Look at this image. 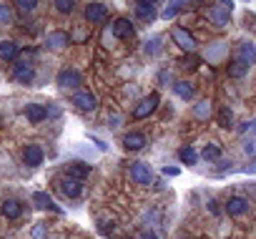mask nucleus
<instances>
[{"label":"nucleus","mask_w":256,"mask_h":239,"mask_svg":"<svg viewBox=\"0 0 256 239\" xmlns=\"http://www.w3.org/2000/svg\"><path fill=\"white\" fill-rule=\"evenodd\" d=\"M161 41H164V38H161V36H156L151 43H146V51H148V53H156V51L161 48Z\"/></svg>","instance_id":"obj_33"},{"label":"nucleus","mask_w":256,"mask_h":239,"mask_svg":"<svg viewBox=\"0 0 256 239\" xmlns=\"http://www.w3.org/2000/svg\"><path fill=\"white\" fill-rule=\"evenodd\" d=\"M174 91H176L181 98H191V96H194V83H191V81H178V83L174 86Z\"/></svg>","instance_id":"obj_24"},{"label":"nucleus","mask_w":256,"mask_h":239,"mask_svg":"<svg viewBox=\"0 0 256 239\" xmlns=\"http://www.w3.org/2000/svg\"><path fill=\"white\" fill-rule=\"evenodd\" d=\"M246 174H256V164H248L246 166Z\"/></svg>","instance_id":"obj_40"},{"label":"nucleus","mask_w":256,"mask_h":239,"mask_svg":"<svg viewBox=\"0 0 256 239\" xmlns=\"http://www.w3.org/2000/svg\"><path fill=\"white\" fill-rule=\"evenodd\" d=\"M218 6H224L226 11H234V0H216Z\"/></svg>","instance_id":"obj_38"},{"label":"nucleus","mask_w":256,"mask_h":239,"mask_svg":"<svg viewBox=\"0 0 256 239\" xmlns=\"http://www.w3.org/2000/svg\"><path fill=\"white\" fill-rule=\"evenodd\" d=\"M23 113H26V118H28L30 124H40V121H46V118H48V111L43 106H38V103H28Z\"/></svg>","instance_id":"obj_13"},{"label":"nucleus","mask_w":256,"mask_h":239,"mask_svg":"<svg viewBox=\"0 0 256 239\" xmlns=\"http://www.w3.org/2000/svg\"><path fill=\"white\" fill-rule=\"evenodd\" d=\"M248 211V199H244V196H231L228 201H226V214L228 216H241V214H246Z\"/></svg>","instance_id":"obj_11"},{"label":"nucleus","mask_w":256,"mask_h":239,"mask_svg":"<svg viewBox=\"0 0 256 239\" xmlns=\"http://www.w3.org/2000/svg\"><path fill=\"white\" fill-rule=\"evenodd\" d=\"M208 113H211V103H208V98L198 101V103H196V108H194V116L204 121V118H208Z\"/></svg>","instance_id":"obj_25"},{"label":"nucleus","mask_w":256,"mask_h":239,"mask_svg":"<svg viewBox=\"0 0 256 239\" xmlns=\"http://www.w3.org/2000/svg\"><path fill=\"white\" fill-rule=\"evenodd\" d=\"M33 199H36V206H38V209L60 214V206H56V204H53V199H50V196H48L46 191H36V194H33Z\"/></svg>","instance_id":"obj_20"},{"label":"nucleus","mask_w":256,"mask_h":239,"mask_svg":"<svg viewBox=\"0 0 256 239\" xmlns=\"http://www.w3.org/2000/svg\"><path fill=\"white\" fill-rule=\"evenodd\" d=\"M234 61H241L244 66H254L256 63V46L248 43V41H241L236 46V58Z\"/></svg>","instance_id":"obj_4"},{"label":"nucleus","mask_w":256,"mask_h":239,"mask_svg":"<svg viewBox=\"0 0 256 239\" xmlns=\"http://www.w3.org/2000/svg\"><path fill=\"white\" fill-rule=\"evenodd\" d=\"M70 38H73V41H78V43H83L88 36H86V31H83V28H76V31L70 33Z\"/></svg>","instance_id":"obj_35"},{"label":"nucleus","mask_w":256,"mask_h":239,"mask_svg":"<svg viewBox=\"0 0 256 239\" xmlns=\"http://www.w3.org/2000/svg\"><path fill=\"white\" fill-rule=\"evenodd\" d=\"M218 124H221L224 129L234 124V113H231V108H221V111H218Z\"/></svg>","instance_id":"obj_28"},{"label":"nucleus","mask_w":256,"mask_h":239,"mask_svg":"<svg viewBox=\"0 0 256 239\" xmlns=\"http://www.w3.org/2000/svg\"><path fill=\"white\" fill-rule=\"evenodd\" d=\"M178 159H181L184 166H196V164H198V154H196L191 146H184V149L178 151Z\"/></svg>","instance_id":"obj_21"},{"label":"nucleus","mask_w":256,"mask_h":239,"mask_svg":"<svg viewBox=\"0 0 256 239\" xmlns=\"http://www.w3.org/2000/svg\"><path fill=\"white\" fill-rule=\"evenodd\" d=\"M83 16H86V21H88V23H100V21L108 16V8H106L103 3H88Z\"/></svg>","instance_id":"obj_10"},{"label":"nucleus","mask_w":256,"mask_h":239,"mask_svg":"<svg viewBox=\"0 0 256 239\" xmlns=\"http://www.w3.org/2000/svg\"><path fill=\"white\" fill-rule=\"evenodd\" d=\"M146 144H148V139H146L144 134H128V136L123 139V146H126V151H141Z\"/></svg>","instance_id":"obj_16"},{"label":"nucleus","mask_w":256,"mask_h":239,"mask_svg":"<svg viewBox=\"0 0 256 239\" xmlns=\"http://www.w3.org/2000/svg\"><path fill=\"white\" fill-rule=\"evenodd\" d=\"M138 239H158V236H156V231H144Z\"/></svg>","instance_id":"obj_39"},{"label":"nucleus","mask_w":256,"mask_h":239,"mask_svg":"<svg viewBox=\"0 0 256 239\" xmlns=\"http://www.w3.org/2000/svg\"><path fill=\"white\" fill-rule=\"evenodd\" d=\"M73 103H76V108H80V111H93V108L98 106V98H96L90 91H76Z\"/></svg>","instance_id":"obj_8"},{"label":"nucleus","mask_w":256,"mask_h":239,"mask_svg":"<svg viewBox=\"0 0 256 239\" xmlns=\"http://www.w3.org/2000/svg\"><path fill=\"white\" fill-rule=\"evenodd\" d=\"M88 3H96V0H88Z\"/></svg>","instance_id":"obj_42"},{"label":"nucleus","mask_w":256,"mask_h":239,"mask_svg":"<svg viewBox=\"0 0 256 239\" xmlns=\"http://www.w3.org/2000/svg\"><path fill=\"white\" fill-rule=\"evenodd\" d=\"M171 36H174V41H176L184 51H188V53H194V51H196V38H194L186 28H174V33H171Z\"/></svg>","instance_id":"obj_7"},{"label":"nucleus","mask_w":256,"mask_h":239,"mask_svg":"<svg viewBox=\"0 0 256 239\" xmlns=\"http://www.w3.org/2000/svg\"><path fill=\"white\" fill-rule=\"evenodd\" d=\"M113 36L120 38V41L134 38V36H136V28H134V23L128 21V18H116V23H113Z\"/></svg>","instance_id":"obj_6"},{"label":"nucleus","mask_w":256,"mask_h":239,"mask_svg":"<svg viewBox=\"0 0 256 239\" xmlns=\"http://www.w3.org/2000/svg\"><path fill=\"white\" fill-rule=\"evenodd\" d=\"M43 159H46V154H43V149H40L38 144L26 146V151H23V161H26V166H40Z\"/></svg>","instance_id":"obj_9"},{"label":"nucleus","mask_w":256,"mask_h":239,"mask_svg":"<svg viewBox=\"0 0 256 239\" xmlns=\"http://www.w3.org/2000/svg\"><path fill=\"white\" fill-rule=\"evenodd\" d=\"M80 83H83V76H80L78 71H73V68H66V71L58 73V86H60L63 91H68V88H78Z\"/></svg>","instance_id":"obj_5"},{"label":"nucleus","mask_w":256,"mask_h":239,"mask_svg":"<svg viewBox=\"0 0 256 239\" xmlns=\"http://www.w3.org/2000/svg\"><path fill=\"white\" fill-rule=\"evenodd\" d=\"M60 189H63V194H66V196H70V199H78V196L83 194V186H80V181H78V179H73V176L63 179Z\"/></svg>","instance_id":"obj_19"},{"label":"nucleus","mask_w":256,"mask_h":239,"mask_svg":"<svg viewBox=\"0 0 256 239\" xmlns=\"http://www.w3.org/2000/svg\"><path fill=\"white\" fill-rule=\"evenodd\" d=\"M201 156L208 159V161H218V159H221V149H218L216 144H206L204 151H201Z\"/></svg>","instance_id":"obj_27"},{"label":"nucleus","mask_w":256,"mask_h":239,"mask_svg":"<svg viewBox=\"0 0 256 239\" xmlns=\"http://www.w3.org/2000/svg\"><path fill=\"white\" fill-rule=\"evenodd\" d=\"M224 56H226V46H224V43H214V46H208V53H206L208 61H221Z\"/></svg>","instance_id":"obj_23"},{"label":"nucleus","mask_w":256,"mask_h":239,"mask_svg":"<svg viewBox=\"0 0 256 239\" xmlns=\"http://www.w3.org/2000/svg\"><path fill=\"white\" fill-rule=\"evenodd\" d=\"M146 3H151V6H154V3H158V0H146Z\"/></svg>","instance_id":"obj_41"},{"label":"nucleus","mask_w":256,"mask_h":239,"mask_svg":"<svg viewBox=\"0 0 256 239\" xmlns=\"http://www.w3.org/2000/svg\"><path fill=\"white\" fill-rule=\"evenodd\" d=\"M178 171H181L178 166H166L164 169V176H178Z\"/></svg>","instance_id":"obj_36"},{"label":"nucleus","mask_w":256,"mask_h":239,"mask_svg":"<svg viewBox=\"0 0 256 239\" xmlns=\"http://www.w3.org/2000/svg\"><path fill=\"white\" fill-rule=\"evenodd\" d=\"M206 18L216 26V28H226L228 26V21H231V11H226L224 6H218V3H214L208 11H206Z\"/></svg>","instance_id":"obj_3"},{"label":"nucleus","mask_w":256,"mask_h":239,"mask_svg":"<svg viewBox=\"0 0 256 239\" xmlns=\"http://www.w3.org/2000/svg\"><path fill=\"white\" fill-rule=\"evenodd\" d=\"M13 76H16V81H20V83H33V81H36V71H33V66H28V63H18L16 71H13Z\"/></svg>","instance_id":"obj_17"},{"label":"nucleus","mask_w":256,"mask_h":239,"mask_svg":"<svg viewBox=\"0 0 256 239\" xmlns=\"http://www.w3.org/2000/svg\"><path fill=\"white\" fill-rule=\"evenodd\" d=\"M68 41H70V36H68L66 31H53V33L46 38V46H48L50 51H63V48L68 46Z\"/></svg>","instance_id":"obj_12"},{"label":"nucleus","mask_w":256,"mask_h":239,"mask_svg":"<svg viewBox=\"0 0 256 239\" xmlns=\"http://www.w3.org/2000/svg\"><path fill=\"white\" fill-rule=\"evenodd\" d=\"M178 11H181V3L176 0V3H171V6H168V8L164 11V18H174V16H176Z\"/></svg>","instance_id":"obj_32"},{"label":"nucleus","mask_w":256,"mask_h":239,"mask_svg":"<svg viewBox=\"0 0 256 239\" xmlns=\"http://www.w3.org/2000/svg\"><path fill=\"white\" fill-rule=\"evenodd\" d=\"M244 151H246V154H256V141H254V139L246 141V144H244Z\"/></svg>","instance_id":"obj_37"},{"label":"nucleus","mask_w":256,"mask_h":239,"mask_svg":"<svg viewBox=\"0 0 256 239\" xmlns=\"http://www.w3.org/2000/svg\"><path fill=\"white\" fill-rule=\"evenodd\" d=\"M244 131H246V136H248V139H254V141H256V121L244 124Z\"/></svg>","instance_id":"obj_34"},{"label":"nucleus","mask_w":256,"mask_h":239,"mask_svg":"<svg viewBox=\"0 0 256 239\" xmlns=\"http://www.w3.org/2000/svg\"><path fill=\"white\" fill-rule=\"evenodd\" d=\"M66 171H68V176H73V179H78V181H83V179L90 176V166L83 164V161H73V164H68Z\"/></svg>","instance_id":"obj_18"},{"label":"nucleus","mask_w":256,"mask_h":239,"mask_svg":"<svg viewBox=\"0 0 256 239\" xmlns=\"http://www.w3.org/2000/svg\"><path fill=\"white\" fill-rule=\"evenodd\" d=\"M18 56V46L13 41H3L0 43V58H6V61H13Z\"/></svg>","instance_id":"obj_22"},{"label":"nucleus","mask_w":256,"mask_h":239,"mask_svg":"<svg viewBox=\"0 0 256 239\" xmlns=\"http://www.w3.org/2000/svg\"><path fill=\"white\" fill-rule=\"evenodd\" d=\"M131 179H134L136 184H141V186H151L154 179H156V174H154V169H151L148 164L136 161V164L131 166Z\"/></svg>","instance_id":"obj_1"},{"label":"nucleus","mask_w":256,"mask_h":239,"mask_svg":"<svg viewBox=\"0 0 256 239\" xmlns=\"http://www.w3.org/2000/svg\"><path fill=\"white\" fill-rule=\"evenodd\" d=\"M136 18H141L144 23H154L158 16H156V8H154L151 3L141 0V3H136Z\"/></svg>","instance_id":"obj_14"},{"label":"nucleus","mask_w":256,"mask_h":239,"mask_svg":"<svg viewBox=\"0 0 256 239\" xmlns=\"http://www.w3.org/2000/svg\"><path fill=\"white\" fill-rule=\"evenodd\" d=\"M16 6H18L20 11H33V8L38 6V0H16Z\"/></svg>","instance_id":"obj_31"},{"label":"nucleus","mask_w":256,"mask_h":239,"mask_svg":"<svg viewBox=\"0 0 256 239\" xmlns=\"http://www.w3.org/2000/svg\"><path fill=\"white\" fill-rule=\"evenodd\" d=\"M13 21V11L8 6H0V23H10Z\"/></svg>","instance_id":"obj_30"},{"label":"nucleus","mask_w":256,"mask_h":239,"mask_svg":"<svg viewBox=\"0 0 256 239\" xmlns=\"http://www.w3.org/2000/svg\"><path fill=\"white\" fill-rule=\"evenodd\" d=\"M228 73H231L234 78H244V76L248 73V66H244L241 61H231V63H228Z\"/></svg>","instance_id":"obj_26"},{"label":"nucleus","mask_w":256,"mask_h":239,"mask_svg":"<svg viewBox=\"0 0 256 239\" xmlns=\"http://www.w3.org/2000/svg\"><path fill=\"white\" fill-rule=\"evenodd\" d=\"M188 3H194V0H188Z\"/></svg>","instance_id":"obj_43"},{"label":"nucleus","mask_w":256,"mask_h":239,"mask_svg":"<svg viewBox=\"0 0 256 239\" xmlns=\"http://www.w3.org/2000/svg\"><path fill=\"white\" fill-rule=\"evenodd\" d=\"M3 216L6 219H20V214H23V204L18 201V199H6L3 201Z\"/></svg>","instance_id":"obj_15"},{"label":"nucleus","mask_w":256,"mask_h":239,"mask_svg":"<svg viewBox=\"0 0 256 239\" xmlns=\"http://www.w3.org/2000/svg\"><path fill=\"white\" fill-rule=\"evenodd\" d=\"M158 103H161V96L154 91V93H148L138 106H136V111H134V118H148L156 108H158Z\"/></svg>","instance_id":"obj_2"},{"label":"nucleus","mask_w":256,"mask_h":239,"mask_svg":"<svg viewBox=\"0 0 256 239\" xmlns=\"http://www.w3.org/2000/svg\"><path fill=\"white\" fill-rule=\"evenodd\" d=\"M56 8H58L60 13H73L76 0H56Z\"/></svg>","instance_id":"obj_29"}]
</instances>
